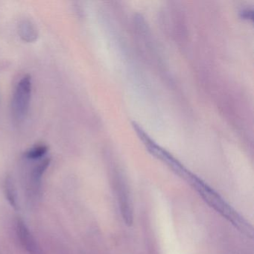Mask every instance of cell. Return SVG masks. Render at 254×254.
<instances>
[{
	"mask_svg": "<svg viewBox=\"0 0 254 254\" xmlns=\"http://www.w3.org/2000/svg\"><path fill=\"white\" fill-rule=\"evenodd\" d=\"M18 34L25 42L33 43L38 39V31L29 20H24L20 23Z\"/></svg>",
	"mask_w": 254,
	"mask_h": 254,
	"instance_id": "cell-5",
	"label": "cell"
},
{
	"mask_svg": "<svg viewBox=\"0 0 254 254\" xmlns=\"http://www.w3.org/2000/svg\"><path fill=\"white\" fill-rule=\"evenodd\" d=\"M5 191L6 197L9 203L14 207L17 208V194H16L15 188L11 179H7L5 182Z\"/></svg>",
	"mask_w": 254,
	"mask_h": 254,
	"instance_id": "cell-8",
	"label": "cell"
},
{
	"mask_svg": "<svg viewBox=\"0 0 254 254\" xmlns=\"http://www.w3.org/2000/svg\"><path fill=\"white\" fill-rule=\"evenodd\" d=\"M186 181L191 186L210 207L230 221L236 228L247 236L252 237L254 236L252 227L213 189L192 173L190 174Z\"/></svg>",
	"mask_w": 254,
	"mask_h": 254,
	"instance_id": "cell-1",
	"label": "cell"
},
{
	"mask_svg": "<svg viewBox=\"0 0 254 254\" xmlns=\"http://www.w3.org/2000/svg\"><path fill=\"white\" fill-rule=\"evenodd\" d=\"M32 79L26 75L17 82L13 93L11 110L13 116L17 120H24L29 112L32 99Z\"/></svg>",
	"mask_w": 254,
	"mask_h": 254,
	"instance_id": "cell-2",
	"label": "cell"
},
{
	"mask_svg": "<svg viewBox=\"0 0 254 254\" xmlns=\"http://www.w3.org/2000/svg\"><path fill=\"white\" fill-rule=\"evenodd\" d=\"M115 189L118 195L122 216L127 226H130L133 224V208H132L127 186L123 183V181H117L116 182Z\"/></svg>",
	"mask_w": 254,
	"mask_h": 254,
	"instance_id": "cell-3",
	"label": "cell"
},
{
	"mask_svg": "<svg viewBox=\"0 0 254 254\" xmlns=\"http://www.w3.org/2000/svg\"><path fill=\"white\" fill-rule=\"evenodd\" d=\"M48 150L49 148L47 145H35L25 153L24 157L29 160H37V159L42 158L47 154Z\"/></svg>",
	"mask_w": 254,
	"mask_h": 254,
	"instance_id": "cell-6",
	"label": "cell"
},
{
	"mask_svg": "<svg viewBox=\"0 0 254 254\" xmlns=\"http://www.w3.org/2000/svg\"><path fill=\"white\" fill-rule=\"evenodd\" d=\"M17 231L20 242L29 252L35 253L36 250L35 240L32 233L29 231L26 223L21 219L17 221Z\"/></svg>",
	"mask_w": 254,
	"mask_h": 254,
	"instance_id": "cell-4",
	"label": "cell"
},
{
	"mask_svg": "<svg viewBox=\"0 0 254 254\" xmlns=\"http://www.w3.org/2000/svg\"><path fill=\"white\" fill-rule=\"evenodd\" d=\"M50 162H51L50 159H45V160L41 161L38 166H35L32 173V178L34 182L38 183L41 181L43 175L50 166Z\"/></svg>",
	"mask_w": 254,
	"mask_h": 254,
	"instance_id": "cell-7",
	"label": "cell"
}]
</instances>
